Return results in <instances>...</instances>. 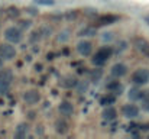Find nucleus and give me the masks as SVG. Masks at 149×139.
Masks as SVG:
<instances>
[{
    "label": "nucleus",
    "instance_id": "9d476101",
    "mask_svg": "<svg viewBox=\"0 0 149 139\" xmlns=\"http://www.w3.org/2000/svg\"><path fill=\"white\" fill-rule=\"evenodd\" d=\"M116 116H117V112L111 106H107V109H104V112H103V117L107 119V120H113Z\"/></svg>",
    "mask_w": 149,
    "mask_h": 139
},
{
    "label": "nucleus",
    "instance_id": "6e6552de",
    "mask_svg": "<svg viewBox=\"0 0 149 139\" xmlns=\"http://www.w3.org/2000/svg\"><path fill=\"white\" fill-rule=\"evenodd\" d=\"M58 109H59V112H61L62 116H71V115L74 113V107H72V104L68 103V101H62Z\"/></svg>",
    "mask_w": 149,
    "mask_h": 139
},
{
    "label": "nucleus",
    "instance_id": "1a4fd4ad",
    "mask_svg": "<svg viewBox=\"0 0 149 139\" xmlns=\"http://www.w3.org/2000/svg\"><path fill=\"white\" fill-rule=\"evenodd\" d=\"M116 20H119V16H116V15H104V16H100L99 17L97 23L99 25H111Z\"/></svg>",
    "mask_w": 149,
    "mask_h": 139
},
{
    "label": "nucleus",
    "instance_id": "9b49d317",
    "mask_svg": "<svg viewBox=\"0 0 149 139\" xmlns=\"http://www.w3.org/2000/svg\"><path fill=\"white\" fill-rule=\"evenodd\" d=\"M25 101L29 103V104H33V103H38L39 101V94L36 92H28L25 94Z\"/></svg>",
    "mask_w": 149,
    "mask_h": 139
},
{
    "label": "nucleus",
    "instance_id": "412c9836",
    "mask_svg": "<svg viewBox=\"0 0 149 139\" xmlns=\"http://www.w3.org/2000/svg\"><path fill=\"white\" fill-rule=\"evenodd\" d=\"M146 109H148V112H149V101H148V104H146Z\"/></svg>",
    "mask_w": 149,
    "mask_h": 139
},
{
    "label": "nucleus",
    "instance_id": "20e7f679",
    "mask_svg": "<svg viewBox=\"0 0 149 139\" xmlns=\"http://www.w3.org/2000/svg\"><path fill=\"white\" fill-rule=\"evenodd\" d=\"M122 113H123V116L127 117V119H135V117L139 116V109H138L135 104H126V106H123Z\"/></svg>",
    "mask_w": 149,
    "mask_h": 139
},
{
    "label": "nucleus",
    "instance_id": "dca6fc26",
    "mask_svg": "<svg viewBox=\"0 0 149 139\" xmlns=\"http://www.w3.org/2000/svg\"><path fill=\"white\" fill-rule=\"evenodd\" d=\"M93 35H96L94 28H86L80 32V36H93Z\"/></svg>",
    "mask_w": 149,
    "mask_h": 139
},
{
    "label": "nucleus",
    "instance_id": "7ed1b4c3",
    "mask_svg": "<svg viewBox=\"0 0 149 139\" xmlns=\"http://www.w3.org/2000/svg\"><path fill=\"white\" fill-rule=\"evenodd\" d=\"M4 38H6L9 42H12V44H19L23 36H22V32H20L17 28L10 26V28H7V29L4 31Z\"/></svg>",
    "mask_w": 149,
    "mask_h": 139
},
{
    "label": "nucleus",
    "instance_id": "ddd939ff",
    "mask_svg": "<svg viewBox=\"0 0 149 139\" xmlns=\"http://www.w3.org/2000/svg\"><path fill=\"white\" fill-rule=\"evenodd\" d=\"M114 100H116L114 96H106V97H103V98L100 100V103H101L103 106H110V104L114 103Z\"/></svg>",
    "mask_w": 149,
    "mask_h": 139
},
{
    "label": "nucleus",
    "instance_id": "2eb2a0df",
    "mask_svg": "<svg viewBox=\"0 0 149 139\" xmlns=\"http://www.w3.org/2000/svg\"><path fill=\"white\" fill-rule=\"evenodd\" d=\"M9 87H10V83L0 78V94H4V93L9 90Z\"/></svg>",
    "mask_w": 149,
    "mask_h": 139
},
{
    "label": "nucleus",
    "instance_id": "39448f33",
    "mask_svg": "<svg viewBox=\"0 0 149 139\" xmlns=\"http://www.w3.org/2000/svg\"><path fill=\"white\" fill-rule=\"evenodd\" d=\"M15 55H16V51H15L13 46L7 45V44L0 45V57H1V58H4V59H12Z\"/></svg>",
    "mask_w": 149,
    "mask_h": 139
},
{
    "label": "nucleus",
    "instance_id": "f257e3e1",
    "mask_svg": "<svg viewBox=\"0 0 149 139\" xmlns=\"http://www.w3.org/2000/svg\"><path fill=\"white\" fill-rule=\"evenodd\" d=\"M111 54H113V48L111 46H101L100 49H97V52H96V55L93 58V62L96 65H103V64L107 62V59L111 57Z\"/></svg>",
    "mask_w": 149,
    "mask_h": 139
},
{
    "label": "nucleus",
    "instance_id": "f3484780",
    "mask_svg": "<svg viewBox=\"0 0 149 139\" xmlns=\"http://www.w3.org/2000/svg\"><path fill=\"white\" fill-rule=\"evenodd\" d=\"M107 90H110V92H116V90H120V83H119V81H113V83L107 84Z\"/></svg>",
    "mask_w": 149,
    "mask_h": 139
},
{
    "label": "nucleus",
    "instance_id": "4468645a",
    "mask_svg": "<svg viewBox=\"0 0 149 139\" xmlns=\"http://www.w3.org/2000/svg\"><path fill=\"white\" fill-rule=\"evenodd\" d=\"M12 77H13V74H12V71L10 70H3L1 71V74H0V78L1 80H6V81H12Z\"/></svg>",
    "mask_w": 149,
    "mask_h": 139
},
{
    "label": "nucleus",
    "instance_id": "423d86ee",
    "mask_svg": "<svg viewBox=\"0 0 149 139\" xmlns=\"http://www.w3.org/2000/svg\"><path fill=\"white\" fill-rule=\"evenodd\" d=\"M77 49H78V52H80L83 57H88V55L91 54V51H93V45H91V42H88V41H83V42H80V44L77 45Z\"/></svg>",
    "mask_w": 149,
    "mask_h": 139
},
{
    "label": "nucleus",
    "instance_id": "aec40b11",
    "mask_svg": "<svg viewBox=\"0 0 149 139\" xmlns=\"http://www.w3.org/2000/svg\"><path fill=\"white\" fill-rule=\"evenodd\" d=\"M1 65H3V61H1V58H0V68H1Z\"/></svg>",
    "mask_w": 149,
    "mask_h": 139
},
{
    "label": "nucleus",
    "instance_id": "6ab92c4d",
    "mask_svg": "<svg viewBox=\"0 0 149 139\" xmlns=\"http://www.w3.org/2000/svg\"><path fill=\"white\" fill-rule=\"evenodd\" d=\"M20 26L22 28H29L31 26V20H22L20 22Z\"/></svg>",
    "mask_w": 149,
    "mask_h": 139
},
{
    "label": "nucleus",
    "instance_id": "f8f14e48",
    "mask_svg": "<svg viewBox=\"0 0 149 139\" xmlns=\"http://www.w3.org/2000/svg\"><path fill=\"white\" fill-rule=\"evenodd\" d=\"M136 45L139 48V51H142L145 55H149V44L145 39H138L136 41Z\"/></svg>",
    "mask_w": 149,
    "mask_h": 139
},
{
    "label": "nucleus",
    "instance_id": "0eeeda50",
    "mask_svg": "<svg viewBox=\"0 0 149 139\" xmlns=\"http://www.w3.org/2000/svg\"><path fill=\"white\" fill-rule=\"evenodd\" d=\"M127 73V67L125 65V64H116V65H113V68H111V74L114 75V77H123L125 74Z\"/></svg>",
    "mask_w": 149,
    "mask_h": 139
},
{
    "label": "nucleus",
    "instance_id": "f03ea898",
    "mask_svg": "<svg viewBox=\"0 0 149 139\" xmlns=\"http://www.w3.org/2000/svg\"><path fill=\"white\" fill-rule=\"evenodd\" d=\"M130 80H132V83L136 84V86L146 84L149 81V71L145 70V68H139V70H136V71L132 74Z\"/></svg>",
    "mask_w": 149,
    "mask_h": 139
},
{
    "label": "nucleus",
    "instance_id": "a211bd4d",
    "mask_svg": "<svg viewBox=\"0 0 149 139\" xmlns=\"http://www.w3.org/2000/svg\"><path fill=\"white\" fill-rule=\"evenodd\" d=\"M56 131L61 132V133H65V132L68 131L67 123H64V122H58V123H56Z\"/></svg>",
    "mask_w": 149,
    "mask_h": 139
}]
</instances>
